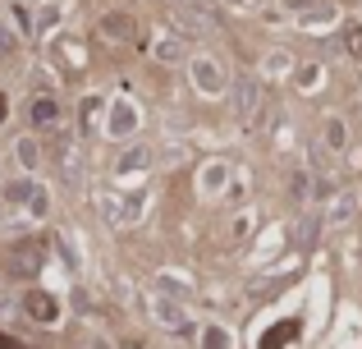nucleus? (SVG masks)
Instances as JSON below:
<instances>
[{
	"label": "nucleus",
	"instance_id": "1",
	"mask_svg": "<svg viewBox=\"0 0 362 349\" xmlns=\"http://www.w3.org/2000/svg\"><path fill=\"white\" fill-rule=\"evenodd\" d=\"M188 74H193V88L202 92V97H225V92H230V79H225V69H221L216 55H193Z\"/></svg>",
	"mask_w": 362,
	"mask_h": 349
},
{
	"label": "nucleus",
	"instance_id": "2",
	"mask_svg": "<svg viewBox=\"0 0 362 349\" xmlns=\"http://www.w3.org/2000/svg\"><path fill=\"white\" fill-rule=\"evenodd\" d=\"M42 244L37 239H18V244H9V258H5V267H9V276H37L42 271Z\"/></svg>",
	"mask_w": 362,
	"mask_h": 349
},
{
	"label": "nucleus",
	"instance_id": "3",
	"mask_svg": "<svg viewBox=\"0 0 362 349\" xmlns=\"http://www.w3.org/2000/svg\"><path fill=\"white\" fill-rule=\"evenodd\" d=\"M230 92H234V120L252 129L257 110H262V88H257V79H239Z\"/></svg>",
	"mask_w": 362,
	"mask_h": 349
},
{
	"label": "nucleus",
	"instance_id": "4",
	"mask_svg": "<svg viewBox=\"0 0 362 349\" xmlns=\"http://www.w3.org/2000/svg\"><path fill=\"white\" fill-rule=\"evenodd\" d=\"M175 18H179V28H184V33H211L216 28V18L206 14V9H197V5H188V0H179V9H175Z\"/></svg>",
	"mask_w": 362,
	"mask_h": 349
},
{
	"label": "nucleus",
	"instance_id": "5",
	"mask_svg": "<svg viewBox=\"0 0 362 349\" xmlns=\"http://www.w3.org/2000/svg\"><path fill=\"white\" fill-rule=\"evenodd\" d=\"M28 125L33 129H55L60 125V101L55 97H37L33 106H28Z\"/></svg>",
	"mask_w": 362,
	"mask_h": 349
},
{
	"label": "nucleus",
	"instance_id": "6",
	"mask_svg": "<svg viewBox=\"0 0 362 349\" xmlns=\"http://www.w3.org/2000/svg\"><path fill=\"white\" fill-rule=\"evenodd\" d=\"M97 33L106 37V42H133V37H138V28H133L129 14H106V18L97 23Z\"/></svg>",
	"mask_w": 362,
	"mask_h": 349
},
{
	"label": "nucleus",
	"instance_id": "7",
	"mask_svg": "<svg viewBox=\"0 0 362 349\" xmlns=\"http://www.w3.org/2000/svg\"><path fill=\"white\" fill-rule=\"evenodd\" d=\"M23 308H28V317H33V322H46V326H51L55 317H60L55 299H51V294H42V290H33V294L23 299Z\"/></svg>",
	"mask_w": 362,
	"mask_h": 349
},
{
	"label": "nucleus",
	"instance_id": "8",
	"mask_svg": "<svg viewBox=\"0 0 362 349\" xmlns=\"http://www.w3.org/2000/svg\"><path fill=\"white\" fill-rule=\"evenodd\" d=\"M321 143H326L330 152H349V125L339 115H326L321 120Z\"/></svg>",
	"mask_w": 362,
	"mask_h": 349
},
{
	"label": "nucleus",
	"instance_id": "9",
	"mask_svg": "<svg viewBox=\"0 0 362 349\" xmlns=\"http://www.w3.org/2000/svg\"><path fill=\"white\" fill-rule=\"evenodd\" d=\"M358 202H362V198L354 193V188H344V193H335V202H330V212H326V225H344L349 216L358 212Z\"/></svg>",
	"mask_w": 362,
	"mask_h": 349
},
{
	"label": "nucleus",
	"instance_id": "10",
	"mask_svg": "<svg viewBox=\"0 0 362 349\" xmlns=\"http://www.w3.org/2000/svg\"><path fill=\"white\" fill-rule=\"evenodd\" d=\"M133 129H138V110H133L129 101H115V110H110V134H115V138H129Z\"/></svg>",
	"mask_w": 362,
	"mask_h": 349
},
{
	"label": "nucleus",
	"instance_id": "11",
	"mask_svg": "<svg viewBox=\"0 0 362 349\" xmlns=\"http://www.w3.org/2000/svg\"><path fill=\"white\" fill-rule=\"evenodd\" d=\"M156 322H160V326H170V331H184L188 317H184V308H179L175 299H156Z\"/></svg>",
	"mask_w": 362,
	"mask_h": 349
},
{
	"label": "nucleus",
	"instance_id": "12",
	"mask_svg": "<svg viewBox=\"0 0 362 349\" xmlns=\"http://www.w3.org/2000/svg\"><path fill=\"white\" fill-rule=\"evenodd\" d=\"M293 336H298V322H280V326H271V331L262 336V349H280V345H289Z\"/></svg>",
	"mask_w": 362,
	"mask_h": 349
},
{
	"label": "nucleus",
	"instance_id": "13",
	"mask_svg": "<svg viewBox=\"0 0 362 349\" xmlns=\"http://www.w3.org/2000/svg\"><path fill=\"white\" fill-rule=\"evenodd\" d=\"M225 179H230V166H225V161H211V171H202V193H221Z\"/></svg>",
	"mask_w": 362,
	"mask_h": 349
},
{
	"label": "nucleus",
	"instance_id": "14",
	"mask_svg": "<svg viewBox=\"0 0 362 349\" xmlns=\"http://www.w3.org/2000/svg\"><path fill=\"white\" fill-rule=\"evenodd\" d=\"M321 225H326V216H317V212H308V216H303V225H298V244H303V248H308V244H317Z\"/></svg>",
	"mask_w": 362,
	"mask_h": 349
},
{
	"label": "nucleus",
	"instance_id": "15",
	"mask_svg": "<svg viewBox=\"0 0 362 349\" xmlns=\"http://www.w3.org/2000/svg\"><path fill=\"white\" fill-rule=\"evenodd\" d=\"M142 166H147V147H129V152L115 161V171L119 175H133V171H142Z\"/></svg>",
	"mask_w": 362,
	"mask_h": 349
},
{
	"label": "nucleus",
	"instance_id": "16",
	"mask_svg": "<svg viewBox=\"0 0 362 349\" xmlns=\"http://www.w3.org/2000/svg\"><path fill=\"white\" fill-rule=\"evenodd\" d=\"M303 23L308 28H330L335 23V5H312L308 14H303Z\"/></svg>",
	"mask_w": 362,
	"mask_h": 349
},
{
	"label": "nucleus",
	"instance_id": "17",
	"mask_svg": "<svg viewBox=\"0 0 362 349\" xmlns=\"http://www.w3.org/2000/svg\"><path fill=\"white\" fill-rule=\"evenodd\" d=\"M234 341H230V331L225 326H206L202 331V349H230Z\"/></svg>",
	"mask_w": 362,
	"mask_h": 349
},
{
	"label": "nucleus",
	"instance_id": "18",
	"mask_svg": "<svg viewBox=\"0 0 362 349\" xmlns=\"http://www.w3.org/2000/svg\"><path fill=\"white\" fill-rule=\"evenodd\" d=\"M14 51H18V33H9V23L0 18V60H9Z\"/></svg>",
	"mask_w": 362,
	"mask_h": 349
},
{
	"label": "nucleus",
	"instance_id": "19",
	"mask_svg": "<svg viewBox=\"0 0 362 349\" xmlns=\"http://www.w3.org/2000/svg\"><path fill=\"white\" fill-rule=\"evenodd\" d=\"M18 161H23L28 171L37 166V143H33V138H23V143H18Z\"/></svg>",
	"mask_w": 362,
	"mask_h": 349
},
{
	"label": "nucleus",
	"instance_id": "20",
	"mask_svg": "<svg viewBox=\"0 0 362 349\" xmlns=\"http://www.w3.org/2000/svg\"><path fill=\"white\" fill-rule=\"evenodd\" d=\"M156 60H179V42L160 37V42H156Z\"/></svg>",
	"mask_w": 362,
	"mask_h": 349
},
{
	"label": "nucleus",
	"instance_id": "21",
	"mask_svg": "<svg viewBox=\"0 0 362 349\" xmlns=\"http://www.w3.org/2000/svg\"><path fill=\"white\" fill-rule=\"evenodd\" d=\"M344 46H349V51H354V55H362V28H349Z\"/></svg>",
	"mask_w": 362,
	"mask_h": 349
},
{
	"label": "nucleus",
	"instance_id": "22",
	"mask_svg": "<svg viewBox=\"0 0 362 349\" xmlns=\"http://www.w3.org/2000/svg\"><path fill=\"white\" fill-rule=\"evenodd\" d=\"M9 14H14L18 33H28V28H33V23H28V9H23V5H9Z\"/></svg>",
	"mask_w": 362,
	"mask_h": 349
},
{
	"label": "nucleus",
	"instance_id": "23",
	"mask_svg": "<svg viewBox=\"0 0 362 349\" xmlns=\"http://www.w3.org/2000/svg\"><path fill=\"white\" fill-rule=\"evenodd\" d=\"M298 83H303V88H312V83H317V64H303V74H298Z\"/></svg>",
	"mask_w": 362,
	"mask_h": 349
},
{
	"label": "nucleus",
	"instance_id": "24",
	"mask_svg": "<svg viewBox=\"0 0 362 349\" xmlns=\"http://www.w3.org/2000/svg\"><path fill=\"white\" fill-rule=\"evenodd\" d=\"M0 349H28L23 341H9V336H0Z\"/></svg>",
	"mask_w": 362,
	"mask_h": 349
},
{
	"label": "nucleus",
	"instance_id": "25",
	"mask_svg": "<svg viewBox=\"0 0 362 349\" xmlns=\"http://www.w3.org/2000/svg\"><path fill=\"white\" fill-rule=\"evenodd\" d=\"M284 5H289V9H308V0H284Z\"/></svg>",
	"mask_w": 362,
	"mask_h": 349
},
{
	"label": "nucleus",
	"instance_id": "26",
	"mask_svg": "<svg viewBox=\"0 0 362 349\" xmlns=\"http://www.w3.org/2000/svg\"><path fill=\"white\" fill-rule=\"evenodd\" d=\"M0 120H5V97H0Z\"/></svg>",
	"mask_w": 362,
	"mask_h": 349
},
{
	"label": "nucleus",
	"instance_id": "27",
	"mask_svg": "<svg viewBox=\"0 0 362 349\" xmlns=\"http://www.w3.org/2000/svg\"><path fill=\"white\" fill-rule=\"evenodd\" d=\"M243 5H262V0H243Z\"/></svg>",
	"mask_w": 362,
	"mask_h": 349
}]
</instances>
